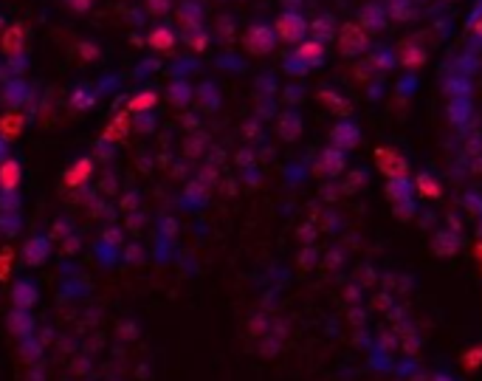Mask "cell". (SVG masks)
Here are the masks:
<instances>
[{"label":"cell","mask_w":482,"mask_h":381,"mask_svg":"<svg viewBox=\"0 0 482 381\" xmlns=\"http://www.w3.org/2000/svg\"><path fill=\"white\" fill-rule=\"evenodd\" d=\"M375 161H378V167L384 169V176H386L389 181L406 178V173H409V164H406V158H404L398 150H392V147H378Z\"/></svg>","instance_id":"1"},{"label":"cell","mask_w":482,"mask_h":381,"mask_svg":"<svg viewBox=\"0 0 482 381\" xmlns=\"http://www.w3.org/2000/svg\"><path fill=\"white\" fill-rule=\"evenodd\" d=\"M304 31H308V20L296 12H282L277 26H274V34L282 37L285 42H302L304 40Z\"/></svg>","instance_id":"2"},{"label":"cell","mask_w":482,"mask_h":381,"mask_svg":"<svg viewBox=\"0 0 482 381\" xmlns=\"http://www.w3.org/2000/svg\"><path fill=\"white\" fill-rule=\"evenodd\" d=\"M367 46H370V37H367L364 26L347 23V26L341 28V34H338V49H341V54H359V51H364Z\"/></svg>","instance_id":"3"},{"label":"cell","mask_w":482,"mask_h":381,"mask_svg":"<svg viewBox=\"0 0 482 381\" xmlns=\"http://www.w3.org/2000/svg\"><path fill=\"white\" fill-rule=\"evenodd\" d=\"M274 40H277V34H274L268 26H254V28L248 31V49H251L254 54H266V51L274 49Z\"/></svg>","instance_id":"4"},{"label":"cell","mask_w":482,"mask_h":381,"mask_svg":"<svg viewBox=\"0 0 482 381\" xmlns=\"http://www.w3.org/2000/svg\"><path fill=\"white\" fill-rule=\"evenodd\" d=\"M296 57L304 62V65H316L322 57H325V46L319 40H308V42H299L296 49Z\"/></svg>","instance_id":"5"},{"label":"cell","mask_w":482,"mask_h":381,"mask_svg":"<svg viewBox=\"0 0 482 381\" xmlns=\"http://www.w3.org/2000/svg\"><path fill=\"white\" fill-rule=\"evenodd\" d=\"M20 181V167L15 161H6L3 167H0V187H6V189H15Z\"/></svg>","instance_id":"6"},{"label":"cell","mask_w":482,"mask_h":381,"mask_svg":"<svg viewBox=\"0 0 482 381\" xmlns=\"http://www.w3.org/2000/svg\"><path fill=\"white\" fill-rule=\"evenodd\" d=\"M172 42H175V34H172L169 28H158V31L150 34V46H153V49H161V51H164V49L172 46Z\"/></svg>","instance_id":"7"},{"label":"cell","mask_w":482,"mask_h":381,"mask_svg":"<svg viewBox=\"0 0 482 381\" xmlns=\"http://www.w3.org/2000/svg\"><path fill=\"white\" fill-rule=\"evenodd\" d=\"M418 192L423 198H440V184H434L429 176H418Z\"/></svg>","instance_id":"8"},{"label":"cell","mask_w":482,"mask_h":381,"mask_svg":"<svg viewBox=\"0 0 482 381\" xmlns=\"http://www.w3.org/2000/svg\"><path fill=\"white\" fill-rule=\"evenodd\" d=\"M426 60V54L420 51V49H415V46H404V51H401V62L406 65V68H415V65H420Z\"/></svg>","instance_id":"9"},{"label":"cell","mask_w":482,"mask_h":381,"mask_svg":"<svg viewBox=\"0 0 482 381\" xmlns=\"http://www.w3.org/2000/svg\"><path fill=\"white\" fill-rule=\"evenodd\" d=\"M85 173H91V164H87V161H82V164H79V167L74 169V173H71V181H68V184H82V181H85L82 176H85Z\"/></svg>","instance_id":"10"},{"label":"cell","mask_w":482,"mask_h":381,"mask_svg":"<svg viewBox=\"0 0 482 381\" xmlns=\"http://www.w3.org/2000/svg\"><path fill=\"white\" fill-rule=\"evenodd\" d=\"M155 102V96L153 94H141L139 99H133V105H130V108H133V110H141V108H150Z\"/></svg>","instance_id":"11"},{"label":"cell","mask_w":482,"mask_h":381,"mask_svg":"<svg viewBox=\"0 0 482 381\" xmlns=\"http://www.w3.org/2000/svg\"><path fill=\"white\" fill-rule=\"evenodd\" d=\"M474 34L476 37H482V9L476 12V17H474Z\"/></svg>","instance_id":"12"},{"label":"cell","mask_w":482,"mask_h":381,"mask_svg":"<svg viewBox=\"0 0 482 381\" xmlns=\"http://www.w3.org/2000/svg\"><path fill=\"white\" fill-rule=\"evenodd\" d=\"M476 257H479V263H482V243H476Z\"/></svg>","instance_id":"13"}]
</instances>
